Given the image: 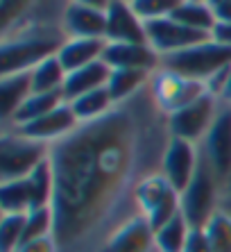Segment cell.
<instances>
[{
  "label": "cell",
  "instance_id": "13",
  "mask_svg": "<svg viewBox=\"0 0 231 252\" xmlns=\"http://www.w3.org/2000/svg\"><path fill=\"white\" fill-rule=\"evenodd\" d=\"M104 64L109 68H141V70H159L161 55L150 43H107Z\"/></svg>",
  "mask_w": 231,
  "mask_h": 252
},
{
  "label": "cell",
  "instance_id": "21",
  "mask_svg": "<svg viewBox=\"0 0 231 252\" xmlns=\"http://www.w3.org/2000/svg\"><path fill=\"white\" fill-rule=\"evenodd\" d=\"M193 227L184 214H177L166 225L154 229V252H184Z\"/></svg>",
  "mask_w": 231,
  "mask_h": 252
},
{
  "label": "cell",
  "instance_id": "24",
  "mask_svg": "<svg viewBox=\"0 0 231 252\" xmlns=\"http://www.w3.org/2000/svg\"><path fill=\"white\" fill-rule=\"evenodd\" d=\"M32 211V191L28 177L0 182V214H29Z\"/></svg>",
  "mask_w": 231,
  "mask_h": 252
},
{
  "label": "cell",
  "instance_id": "17",
  "mask_svg": "<svg viewBox=\"0 0 231 252\" xmlns=\"http://www.w3.org/2000/svg\"><path fill=\"white\" fill-rule=\"evenodd\" d=\"M32 94V77L29 70L0 75V125H7L16 116L25 100Z\"/></svg>",
  "mask_w": 231,
  "mask_h": 252
},
{
  "label": "cell",
  "instance_id": "8",
  "mask_svg": "<svg viewBox=\"0 0 231 252\" xmlns=\"http://www.w3.org/2000/svg\"><path fill=\"white\" fill-rule=\"evenodd\" d=\"M206 164L213 168L215 175L225 182L231 173V107L220 102L218 116L211 129L206 132L204 141L200 143Z\"/></svg>",
  "mask_w": 231,
  "mask_h": 252
},
{
  "label": "cell",
  "instance_id": "5",
  "mask_svg": "<svg viewBox=\"0 0 231 252\" xmlns=\"http://www.w3.org/2000/svg\"><path fill=\"white\" fill-rule=\"evenodd\" d=\"M136 205H139L141 216H145L152 227L159 229L181 211V193L161 173H156L139 187Z\"/></svg>",
  "mask_w": 231,
  "mask_h": 252
},
{
  "label": "cell",
  "instance_id": "36",
  "mask_svg": "<svg viewBox=\"0 0 231 252\" xmlns=\"http://www.w3.org/2000/svg\"><path fill=\"white\" fill-rule=\"evenodd\" d=\"M73 2H80V5H88V7H95V9H109V5L114 0H73Z\"/></svg>",
  "mask_w": 231,
  "mask_h": 252
},
{
  "label": "cell",
  "instance_id": "15",
  "mask_svg": "<svg viewBox=\"0 0 231 252\" xmlns=\"http://www.w3.org/2000/svg\"><path fill=\"white\" fill-rule=\"evenodd\" d=\"M107 43L109 41L102 39V36H68L64 46L59 48L57 57L64 64L66 73H73V70L82 68V66L100 62L104 57Z\"/></svg>",
  "mask_w": 231,
  "mask_h": 252
},
{
  "label": "cell",
  "instance_id": "32",
  "mask_svg": "<svg viewBox=\"0 0 231 252\" xmlns=\"http://www.w3.org/2000/svg\"><path fill=\"white\" fill-rule=\"evenodd\" d=\"M184 252H213L208 246V239L204 234V229H195L193 227L191 236H188V243H186Z\"/></svg>",
  "mask_w": 231,
  "mask_h": 252
},
{
  "label": "cell",
  "instance_id": "4",
  "mask_svg": "<svg viewBox=\"0 0 231 252\" xmlns=\"http://www.w3.org/2000/svg\"><path fill=\"white\" fill-rule=\"evenodd\" d=\"M220 195H222V180L215 175L202 155L195 177L181 193V214L191 223V227L202 229L206 225L208 218L220 209Z\"/></svg>",
  "mask_w": 231,
  "mask_h": 252
},
{
  "label": "cell",
  "instance_id": "25",
  "mask_svg": "<svg viewBox=\"0 0 231 252\" xmlns=\"http://www.w3.org/2000/svg\"><path fill=\"white\" fill-rule=\"evenodd\" d=\"M174 21H179L181 25L191 30H197V32H206L211 34V30L215 25V12L213 7L206 5V2H195V0H184L181 7L173 14Z\"/></svg>",
  "mask_w": 231,
  "mask_h": 252
},
{
  "label": "cell",
  "instance_id": "23",
  "mask_svg": "<svg viewBox=\"0 0 231 252\" xmlns=\"http://www.w3.org/2000/svg\"><path fill=\"white\" fill-rule=\"evenodd\" d=\"M68 105L73 107V112H75L80 123H88V121H95V118L109 114L114 109L116 100L111 98L109 89L102 87V89H95V91H88V94L80 95L75 100H70Z\"/></svg>",
  "mask_w": 231,
  "mask_h": 252
},
{
  "label": "cell",
  "instance_id": "14",
  "mask_svg": "<svg viewBox=\"0 0 231 252\" xmlns=\"http://www.w3.org/2000/svg\"><path fill=\"white\" fill-rule=\"evenodd\" d=\"M100 252H154V227L145 216H136L122 225Z\"/></svg>",
  "mask_w": 231,
  "mask_h": 252
},
{
  "label": "cell",
  "instance_id": "11",
  "mask_svg": "<svg viewBox=\"0 0 231 252\" xmlns=\"http://www.w3.org/2000/svg\"><path fill=\"white\" fill-rule=\"evenodd\" d=\"M77 125H80V121H77L73 107H70L68 102H64V105H59L57 109H52L46 116L36 118V121H29V123H25V125L9 127V129H16L18 134L28 136V139H34V141L52 146V143L61 141L64 136H68Z\"/></svg>",
  "mask_w": 231,
  "mask_h": 252
},
{
  "label": "cell",
  "instance_id": "27",
  "mask_svg": "<svg viewBox=\"0 0 231 252\" xmlns=\"http://www.w3.org/2000/svg\"><path fill=\"white\" fill-rule=\"evenodd\" d=\"M28 214H2L0 216V252H16L23 243Z\"/></svg>",
  "mask_w": 231,
  "mask_h": 252
},
{
  "label": "cell",
  "instance_id": "38",
  "mask_svg": "<svg viewBox=\"0 0 231 252\" xmlns=\"http://www.w3.org/2000/svg\"><path fill=\"white\" fill-rule=\"evenodd\" d=\"M195 2H206V5H213L215 0H195Z\"/></svg>",
  "mask_w": 231,
  "mask_h": 252
},
{
  "label": "cell",
  "instance_id": "20",
  "mask_svg": "<svg viewBox=\"0 0 231 252\" xmlns=\"http://www.w3.org/2000/svg\"><path fill=\"white\" fill-rule=\"evenodd\" d=\"M66 102L64 91H46V94H29V98L25 100L21 109L16 112V116L9 121L2 127H16V125H25L29 121H36V118L50 114L52 109H57L59 105Z\"/></svg>",
  "mask_w": 231,
  "mask_h": 252
},
{
  "label": "cell",
  "instance_id": "18",
  "mask_svg": "<svg viewBox=\"0 0 231 252\" xmlns=\"http://www.w3.org/2000/svg\"><path fill=\"white\" fill-rule=\"evenodd\" d=\"M109 75H111V68H109V64H104V59L93 62V64L82 66V68L68 73V75H66V82H64L66 102L80 98V95L88 94V91L107 87Z\"/></svg>",
  "mask_w": 231,
  "mask_h": 252
},
{
  "label": "cell",
  "instance_id": "9",
  "mask_svg": "<svg viewBox=\"0 0 231 252\" xmlns=\"http://www.w3.org/2000/svg\"><path fill=\"white\" fill-rule=\"evenodd\" d=\"M145 32H147V43H150L161 57L179 53V50H186V48L197 46V43L211 39V34L186 28L179 21H174L173 16L145 23Z\"/></svg>",
  "mask_w": 231,
  "mask_h": 252
},
{
  "label": "cell",
  "instance_id": "35",
  "mask_svg": "<svg viewBox=\"0 0 231 252\" xmlns=\"http://www.w3.org/2000/svg\"><path fill=\"white\" fill-rule=\"evenodd\" d=\"M220 209H225L231 216V173L222 182V195H220Z\"/></svg>",
  "mask_w": 231,
  "mask_h": 252
},
{
  "label": "cell",
  "instance_id": "22",
  "mask_svg": "<svg viewBox=\"0 0 231 252\" xmlns=\"http://www.w3.org/2000/svg\"><path fill=\"white\" fill-rule=\"evenodd\" d=\"M66 68L59 62L57 55L43 59L34 68L29 70L32 77V94H46V91H64V82H66Z\"/></svg>",
  "mask_w": 231,
  "mask_h": 252
},
{
  "label": "cell",
  "instance_id": "16",
  "mask_svg": "<svg viewBox=\"0 0 231 252\" xmlns=\"http://www.w3.org/2000/svg\"><path fill=\"white\" fill-rule=\"evenodd\" d=\"M66 36H102L107 34V12L80 2H70L64 14Z\"/></svg>",
  "mask_w": 231,
  "mask_h": 252
},
{
  "label": "cell",
  "instance_id": "26",
  "mask_svg": "<svg viewBox=\"0 0 231 252\" xmlns=\"http://www.w3.org/2000/svg\"><path fill=\"white\" fill-rule=\"evenodd\" d=\"M202 229L213 252H231V216L225 209L215 211Z\"/></svg>",
  "mask_w": 231,
  "mask_h": 252
},
{
  "label": "cell",
  "instance_id": "31",
  "mask_svg": "<svg viewBox=\"0 0 231 252\" xmlns=\"http://www.w3.org/2000/svg\"><path fill=\"white\" fill-rule=\"evenodd\" d=\"M16 252H59V246L55 236H41V239H32L21 243Z\"/></svg>",
  "mask_w": 231,
  "mask_h": 252
},
{
  "label": "cell",
  "instance_id": "30",
  "mask_svg": "<svg viewBox=\"0 0 231 252\" xmlns=\"http://www.w3.org/2000/svg\"><path fill=\"white\" fill-rule=\"evenodd\" d=\"M229 75H231V64L225 66V68H220L218 73H213V75L208 77L206 82V91L211 95H215V98H222V94H225V89H227V82H229Z\"/></svg>",
  "mask_w": 231,
  "mask_h": 252
},
{
  "label": "cell",
  "instance_id": "2",
  "mask_svg": "<svg viewBox=\"0 0 231 252\" xmlns=\"http://www.w3.org/2000/svg\"><path fill=\"white\" fill-rule=\"evenodd\" d=\"M229 64L231 46H222L213 39L161 57V68L173 70V73L188 77V80H197V82H206L213 73H218L220 68H225Z\"/></svg>",
  "mask_w": 231,
  "mask_h": 252
},
{
  "label": "cell",
  "instance_id": "1",
  "mask_svg": "<svg viewBox=\"0 0 231 252\" xmlns=\"http://www.w3.org/2000/svg\"><path fill=\"white\" fill-rule=\"evenodd\" d=\"M173 134L150 84L116 102L104 116L80 123L50 146L55 175V239L59 252H100L111 236L141 216L136 191L161 173Z\"/></svg>",
  "mask_w": 231,
  "mask_h": 252
},
{
  "label": "cell",
  "instance_id": "28",
  "mask_svg": "<svg viewBox=\"0 0 231 252\" xmlns=\"http://www.w3.org/2000/svg\"><path fill=\"white\" fill-rule=\"evenodd\" d=\"M181 2L184 0H134L132 7L136 9V14L143 18L145 23H150V21L173 16L181 7Z\"/></svg>",
  "mask_w": 231,
  "mask_h": 252
},
{
  "label": "cell",
  "instance_id": "29",
  "mask_svg": "<svg viewBox=\"0 0 231 252\" xmlns=\"http://www.w3.org/2000/svg\"><path fill=\"white\" fill-rule=\"evenodd\" d=\"M34 0H0V30L12 25Z\"/></svg>",
  "mask_w": 231,
  "mask_h": 252
},
{
  "label": "cell",
  "instance_id": "10",
  "mask_svg": "<svg viewBox=\"0 0 231 252\" xmlns=\"http://www.w3.org/2000/svg\"><path fill=\"white\" fill-rule=\"evenodd\" d=\"M202 159V150L200 143L184 139H170L168 150L163 155V164H161V175L168 182L173 184L179 193H184V189L191 184V180L195 177L197 166Z\"/></svg>",
  "mask_w": 231,
  "mask_h": 252
},
{
  "label": "cell",
  "instance_id": "39",
  "mask_svg": "<svg viewBox=\"0 0 231 252\" xmlns=\"http://www.w3.org/2000/svg\"><path fill=\"white\" fill-rule=\"evenodd\" d=\"M125 2H134V0H125Z\"/></svg>",
  "mask_w": 231,
  "mask_h": 252
},
{
  "label": "cell",
  "instance_id": "37",
  "mask_svg": "<svg viewBox=\"0 0 231 252\" xmlns=\"http://www.w3.org/2000/svg\"><path fill=\"white\" fill-rule=\"evenodd\" d=\"M220 102H225V105L231 107V75H229V82H227V89H225V94H222V98H220Z\"/></svg>",
  "mask_w": 231,
  "mask_h": 252
},
{
  "label": "cell",
  "instance_id": "6",
  "mask_svg": "<svg viewBox=\"0 0 231 252\" xmlns=\"http://www.w3.org/2000/svg\"><path fill=\"white\" fill-rule=\"evenodd\" d=\"M150 91L152 98L166 114H174L184 109V107L193 105L195 100L206 95V84L197 82V80H188L181 77L173 70L159 68L152 73L150 77Z\"/></svg>",
  "mask_w": 231,
  "mask_h": 252
},
{
  "label": "cell",
  "instance_id": "33",
  "mask_svg": "<svg viewBox=\"0 0 231 252\" xmlns=\"http://www.w3.org/2000/svg\"><path fill=\"white\" fill-rule=\"evenodd\" d=\"M211 39L222 46H231V23L227 21H215L213 30H211Z\"/></svg>",
  "mask_w": 231,
  "mask_h": 252
},
{
  "label": "cell",
  "instance_id": "19",
  "mask_svg": "<svg viewBox=\"0 0 231 252\" xmlns=\"http://www.w3.org/2000/svg\"><path fill=\"white\" fill-rule=\"evenodd\" d=\"M152 70H141V68H111L109 82H107V89H109L111 98L116 102H122V100L134 98L136 94H141L147 84H150Z\"/></svg>",
  "mask_w": 231,
  "mask_h": 252
},
{
  "label": "cell",
  "instance_id": "12",
  "mask_svg": "<svg viewBox=\"0 0 231 252\" xmlns=\"http://www.w3.org/2000/svg\"><path fill=\"white\" fill-rule=\"evenodd\" d=\"M109 43H147L145 21L136 14L132 2L114 0L107 9V34Z\"/></svg>",
  "mask_w": 231,
  "mask_h": 252
},
{
  "label": "cell",
  "instance_id": "34",
  "mask_svg": "<svg viewBox=\"0 0 231 252\" xmlns=\"http://www.w3.org/2000/svg\"><path fill=\"white\" fill-rule=\"evenodd\" d=\"M211 7H213L218 21H227V23H231V0H215Z\"/></svg>",
  "mask_w": 231,
  "mask_h": 252
},
{
  "label": "cell",
  "instance_id": "7",
  "mask_svg": "<svg viewBox=\"0 0 231 252\" xmlns=\"http://www.w3.org/2000/svg\"><path fill=\"white\" fill-rule=\"evenodd\" d=\"M220 109V100L215 95L206 94L193 105L184 107L179 112L168 114V127L174 139L193 141V143H202L206 132L211 129L215 116Z\"/></svg>",
  "mask_w": 231,
  "mask_h": 252
},
{
  "label": "cell",
  "instance_id": "3",
  "mask_svg": "<svg viewBox=\"0 0 231 252\" xmlns=\"http://www.w3.org/2000/svg\"><path fill=\"white\" fill-rule=\"evenodd\" d=\"M50 157V146L28 139L16 129L2 127L0 132V182L23 180L39 164Z\"/></svg>",
  "mask_w": 231,
  "mask_h": 252
}]
</instances>
